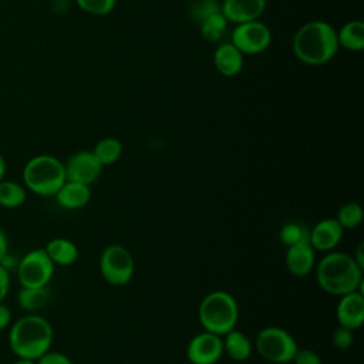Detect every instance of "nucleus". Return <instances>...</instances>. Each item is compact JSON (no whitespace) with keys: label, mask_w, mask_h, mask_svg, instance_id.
<instances>
[{"label":"nucleus","mask_w":364,"mask_h":364,"mask_svg":"<svg viewBox=\"0 0 364 364\" xmlns=\"http://www.w3.org/2000/svg\"><path fill=\"white\" fill-rule=\"evenodd\" d=\"M10 289V274L9 270L0 263V303L6 299Z\"/></svg>","instance_id":"2f4dec72"},{"label":"nucleus","mask_w":364,"mask_h":364,"mask_svg":"<svg viewBox=\"0 0 364 364\" xmlns=\"http://www.w3.org/2000/svg\"><path fill=\"white\" fill-rule=\"evenodd\" d=\"M92 154L95 155V158L98 159V162L102 166L112 165L122 155V144L119 139H117L114 136H107V138L100 139L95 144Z\"/></svg>","instance_id":"4be33fe9"},{"label":"nucleus","mask_w":364,"mask_h":364,"mask_svg":"<svg viewBox=\"0 0 364 364\" xmlns=\"http://www.w3.org/2000/svg\"><path fill=\"white\" fill-rule=\"evenodd\" d=\"M363 216H364V210L360 203L347 202L338 209L336 220L340 223L343 229H354L361 225Z\"/></svg>","instance_id":"a878e982"},{"label":"nucleus","mask_w":364,"mask_h":364,"mask_svg":"<svg viewBox=\"0 0 364 364\" xmlns=\"http://www.w3.org/2000/svg\"><path fill=\"white\" fill-rule=\"evenodd\" d=\"M230 43L245 54L263 53L272 43V31L269 26L260 20L236 24L230 34Z\"/></svg>","instance_id":"1a4fd4ad"},{"label":"nucleus","mask_w":364,"mask_h":364,"mask_svg":"<svg viewBox=\"0 0 364 364\" xmlns=\"http://www.w3.org/2000/svg\"><path fill=\"white\" fill-rule=\"evenodd\" d=\"M344 229L336 220V218H327L317 222L310 229L309 243L314 250L331 252L343 239Z\"/></svg>","instance_id":"4468645a"},{"label":"nucleus","mask_w":364,"mask_h":364,"mask_svg":"<svg viewBox=\"0 0 364 364\" xmlns=\"http://www.w3.org/2000/svg\"><path fill=\"white\" fill-rule=\"evenodd\" d=\"M318 286L328 294L343 296L363 289V269L353 256L330 252L323 256L316 269Z\"/></svg>","instance_id":"f03ea898"},{"label":"nucleus","mask_w":364,"mask_h":364,"mask_svg":"<svg viewBox=\"0 0 364 364\" xmlns=\"http://www.w3.org/2000/svg\"><path fill=\"white\" fill-rule=\"evenodd\" d=\"M198 318L205 331L225 336L233 330L239 318V307L232 294L215 290L206 294L198 309Z\"/></svg>","instance_id":"20e7f679"},{"label":"nucleus","mask_w":364,"mask_h":364,"mask_svg":"<svg viewBox=\"0 0 364 364\" xmlns=\"http://www.w3.org/2000/svg\"><path fill=\"white\" fill-rule=\"evenodd\" d=\"M354 330H350L347 327H343V326H338L334 333H333V337H331V341H333V346L337 348V350H348L351 347V344L354 343Z\"/></svg>","instance_id":"c85d7f7f"},{"label":"nucleus","mask_w":364,"mask_h":364,"mask_svg":"<svg viewBox=\"0 0 364 364\" xmlns=\"http://www.w3.org/2000/svg\"><path fill=\"white\" fill-rule=\"evenodd\" d=\"M4 175H6V161L0 154V181L4 178Z\"/></svg>","instance_id":"c9c22d12"},{"label":"nucleus","mask_w":364,"mask_h":364,"mask_svg":"<svg viewBox=\"0 0 364 364\" xmlns=\"http://www.w3.org/2000/svg\"><path fill=\"white\" fill-rule=\"evenodd\" d=\"M253 347L262 358L273 364L291 363L299 348L293 336L280 327H266L260 330Z\"/></svg>","instance_id":"423d86ee"},{"label":"nucleus","mask_w":364,"mask_h":364,"mask_svg":"<svg viewBox=\"0 0 364 364\" xmlns=\"http://www.w3.org/2000/svg\"><path fill=\"white\" fill-rule=\"evenodd\" d=\"M309 237L310 228L301 222H287L279 230V239L286 247L300 242H309Z\"/></svg>","instance_id":"b1692460"},{"label":"nucleus","mask_w":364,"mask_h":364,"mask_svg":"<svg viewBox=\"0 0 364 364\" xmlns=\"http://www.w3.org/2000/svg\"><path fill=\"white\" fill-rule=\"evenodd\" d=\"M219 11H220V3H218L216 0H196L189 9L191 17L198 23H202L205 18Z\"/></svg>","instance_id":"cd10ccee"},{"label":"nucleus","mask_w":364,"mask_h":364,"mask_svg":"<svg viewBox=\"0 0 364 364\" xmlns=\"http://www.w3.org/2000/svg\"><path fill=\"white\" fill-rule=\"evenodd\" d=\"M53 343V327L44 317L28 313L11 324L9 344L18 358L37 360L50 350Z\"/></svg>","instance_id":"7ed1b4c3"},{"label":"nucleus","mask_w":364,"mask_h":364,"mask_svg":"<svg viewBox=\"0 0 364 364\" xmlns=\"http://www.w3.org/2000/svg\"><path fill=\"white\" fill-rule=\"evenodd\" d=\"M353 259L355 260V263L358 264V267H360V269H364V243H363V242H360V243H358L357 250H355V253H354Z\"/></svg>","instance_id":"f704fd0d"},{"label":"nucleus","mask_w":364,"mask_h":364,"mask_svg":"<svg viewBox=\"0 0 364 364\" xmlns=\"http://www.w3.org/2000/svg\"><path fill=\"white\" fill-rule=\"evenodd\" d=\"M223 343V353L229 355L233 361H246L253 351V343L250 338L237 330H230L225 334Z\"/></svg>","instance_id":"a211bd4d"},{"label":"nucleus","mask_w":364,"mask_h":364,"mask_svg":"<svg viewBox=\"0 0 364 364\" xmlns=\"http://www.w3.org/2000/svg\"><path fill=\"white\" fill-rule=\"evenodd\" d=\"M50 301V290L44 287H21L17 293L18 306L28 313H36L44 309Z\"/></svg>","instance_id":"412c9836"},{"label":"nucleus","mask_w":364,"mask_h":364,"mask_svg":"<svg viewBox=\"0 0 364 364\" xmlns=\"http://www.w3.org/2000/svg\"><path fill=\"white\" fill-rule=\"evenodd\" d=\"M135 270L134 257L121 245L107 246L100 256V272L104 280L112 286L127 284Z\"/></svg>","instance_id":"0eeeda50"},{"label":"nucleus","mask_w":364,"mask_h":364,"mask_svg":"<svg viewBox=\"0 0 364 364\" xmlns=\"http://www.w3.org/2000/svg\"><path fill=\"white\" fill-rule=\"evenodd\" d=\"M11 324V311L10 309L3 304V301L0 303V331L4 330L6 327H9Z\"/></svg>","instance_id":"473e14b6"},{"label":"nucleus","mask_w":364,"mask_h":364,"mask_svg":"<svg viewBox=\"0 0 364 364\" xmlns=\"http://www.w3.org/2000/svg\"><path fill=\"white\" fill-rule=\"evenodd\" d=\"M222 354V337L209 331H202L193 336L186 347V358L192 364H215Z\"/></svg>","instance_id":"9d476101"},{"label":"nucleus","mask_w":364,"mask_h":364,"mask_svg":"<svg viewBox=\"0 0 364 364\" xmlns=\"http://www.w3.org/2000/svg\"><path fill=\"white\" fill-rule=\"evenodd\" d=\"M24 186L40 195L54 196L67 181L64 164L53 155H36L23 168Z\"/></svg>","instance_id":"39448f33"},{"label":"nucleus","mask_w":364,"mask_h":364,"mask_svg":"<svg viewBox=\"0 0 364 364\" xmlns=\"http://www.w3.org/2000/svg\"><path fill=\"white\" fill-rule=\"evenodd\" d=\"M336 307V317L340 326L357 330L364 321V294L360 290L340 296Z\"/></svg>","instance_id":"f8f14e48"},{"label":"nucleus","mask_w":364,"mask_h":364,"mask_svg":"<svg viewBox=\"0 0 364 364\" xmlns=\"http://www.w3.org/2000/svg\"><path fill=\"white\" fill-rule=\"evenodd\" d=\"M286 266L293 276L303 277L311 272L316 263L314 249L309 242H300L291 245L286 250Z\"/></svg>","instance_id":"2eb2a0df"},{"label":"nucleus","mask_w":364,"mask_h":364,"mask_svg":"<svg viewBox=\"0 0 364 364\" xmlns=\"http://www.w3.org/2000/svg\"><path fill=\"white\" fill-rule=\"evenodd\" d=\"M78 7L92 16H107L117 4V0H75Z\"/></svg>","instance_id":"bb28decb"},{"label":"nucleus","mask_w":364,"mask_h":364,"mask_svg":"<svg viewBox=\"0 0 364 364\" xmlns=\"http://www.w3.org/2000/svg\"><path fill=\"white\" fill-rule=\"evenodd\" d=\"M46 253L51 259L54 264L60 266H70L75 263L78 259V247L74 242L65 239V237H55L51 239L46 247Z\"/></svg>","instance_id":"6ab92c4d"},{"label":"nucleus","mask_w":364,"mask_h":364,"mask_svg":"<svg viewBox=\"0 0 364 364\" xmlns=\"http://www.w3.org/2000/svg\"><path fill=\"white\" fill-rule=\"evenodd\" d=\"M64 169L67 181L80 182L90 186L100 178L102 165L98 162L92 151H78L67 159Z\"/></svg>","instance_id":"9b49d317"},{"label":"nucleus","mask_w":364,"mask_h":364,"mask_svg":"<svg viewBox=\"0 0 364 364\" xmlns=\"http://www.w3.org/2000/svg\"><path fill=\"white\" fill-rule=\"evenodd\" d=\"M337 31L323 20L307 21L293 36L291 50L297 60L307 65H321L338 51Z\"/></svg>","instance_id":"f257e3e1"},{"label":"nucleus","mask_w":364,"mask_h":364,"mask_svg":"<svg viewBox=\"0 0 364 364\" xmlns=\"http://www.w3.org/2000/svg\"><path fill=\"white\" fill-rule=\"evenodd\" d=\"M27 199L26 186L14 181H0V205L4 208H18Z\"/></svg>","instance_id":"5701e85b"},{"label":"nucleus","mask_w":364,"mask_h":364,"mask_svg":"<svg viewBox=\"0 0 364 364\" xmlns=\"http://www.w3.org/2000/svg\"><path fill=\"white\" fill-rule=\"evenodd\" d=\"M338 47L348 51H361L364 48V23L361 20H350L337 31Z\"/></svg>","instance_id":"aec40b11"},{"label":"nucleus","mask_w":364,"mask_h":364,"mask_svg":"<svg viewBox=\"0 0 364 364\" xmlns=\"http://www.w3.org/2000/svg\"><path fill=\"white\" fill-rule=\"evenodd\" d=\"M57 203L64 209H81L91 199V189L88 185L65 181L54 195Z\"/></svg>","instance_id":"f3484780"},{"label":"nucleus","mask_w":364,"mask_h":364,"mask_svg":"<svg viewBox=\"0 0 364 364\" xmlns=\"http://www.w3.org/2000/svg\"><path fill=\"white\" fill-rule=\"evenodd\" d=\"M199 28H200V34L205 40L212 41V43L219 41L228 28V20L219 11V13L209 16L202 23H199Z\"/></svg>","instance_id":"393cba45"},{"label":"nucleus","mask_w":364,"mask_h":364,"mask_svg":"<svg viewBox=\"0 0 364 364\" xmlns=\"http://www.w3.org/2000/svg\"><path fill=\"white\" fill-rule=\"evenodd\" d=\"M13 364H36L34 360H27V358H17Z\"/></svg>","instance_id":"e433bc0d"},{"label":"nucleus","mask_w":364,"mask_h":364,"mask_svg":"<svg viewBox=\"0 0 364 364\" xmlns=\"http://www.w3.org/2000/svg\"><path fill=\"white\" fill-rule=\"evenodd\" d=\"M291 363H294V364H323L320 355L310 348H297Z\"/></svg>","instance_id":"c756f323"},{"label":"nucleus","mask_w":364,"mask_h":364,"mask_svg":"<svg viewBox=\"0 0 364 364\" xmlns=\"http://www.w3.org/2000/svg\"><path fill=\"white\" fill-rule=\"evenodd\" d=\"M54 273V263L44 249L27 252L17 263V276L21 287H44Z\"/></svg>","instance_id":"6e6552de"},{"label":"nucleus","mask_w":364,"mask_h":364,"mask_svg":"<svg viewBox=\"0 0 364 364\" xmlns=\"http://www.w3.org/2000/svg\"><path fill=\"white\" fill-rule=\"evenodd\" d=\"M9 255V239L4 230L0 228V263Z\"/></svg>","instance_id":"72a5a7b5"},{"label":"nucleus","mask_w":364,"mask_h":364,"mask_svg":"<svg viewBox=\"0 0 364 364\" xmlns=\"http://www.w3.org/2000/svg\"><path fill=\"white\" fill-rule=\"evenodd\" d=\"M36 364H73L71 358L60 351H46L36 360Z\"/></svg>","instance_id":"7c9ffc66"},{"label":"nucleus","mask_w":364,"mask_h":364,"mask_svg":"<svg viewBox=\"0 0 364 364\" xmlns=\"http://www.w3.org/2000/svg\"><path fill=\"white\" fill-rule=\"evenodd\" d=\"M213 64L216 71L223 77L237 75L245 64L243 54L230 43H220L213 53Z\"/></svg>","instance_id":"dca6fc26"},{"label":"nucleus","mask_w":364,"mask_h":364,"mask_svg":"<svg viewBox=\"0 0 364 364\" xmlns=\"http://www.w3.org/2000/svg\"><path fill=\"white\" fill-rule=\"evenodd\" d=\"M266 10V0H223L220 13L228 23L240 24L259 20Z\"/></svg>","instance_id":"ddd939ff"}]
</instances>
